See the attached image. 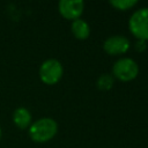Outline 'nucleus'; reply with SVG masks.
I'll return each mask as SVG.
<instances>
[{"instance_id": "9", "label": "nucleus", "mask_w": 148, "mask_h": 148, "mask_svg": "<svg viewBox=\"0 0 148 148\" xmlns=\"http://www.w3.org/2000/svg\"><path fill=\"white\" fill-rule=\"evenodd\" d=\"M113 83H114V77L109 73H104V74L99 75L97 79V82H96L97 88L99 90H109L112 88Z\"/></svg>"}, {"instance_id": "7", "label": "nucleus", "mask_w": 148, "mask_h": 148, "mask_svg": "<svg viewBox=\"0 0 148 148\" xmlns=\"http://www.w3.org/2000/svg\"><path fill=\"white\" fill-rule=\"evenodd\" d=\"M31 119L32 117L30 111L24 106H18L13 112V123L20 130L29 128V126L31 125Z\"/></svg>"}, {"instance_id": "12", "label": "nucleus", "mask_w": 148, "mask_h": 148, "mask_svg": "<svg viewBox=\"0 0 148 148\" xmlns=\"http://www.w3.org/2000/svg\"><path fill=\"white\" fill-rule=\"evenodd\" d=\"M1 136H2V130H1V126H0V139H1Z\"/></svg>"}, {"instance_id": "1", "label": "nucleus", "mask_w": 148, "mask_h": 148, "mask_svg": "<svg viewBox=\"0 0 148 148\" xmlns=\"http://www.w3.org/2000/svg\"><path fill=\"white\" fill-rule=\"evenodd\" d=\"M57 132H58V124L53 118L50 117H43L35 120L34 123H31V125L28 128L30 139L39 143L50 141L51 139H53Z\"/></svg>"}, {"instance_id": "6", "label": "nucleus", "mask_w": 148, "mask_h": 148, "mask_svg": "<svg viewBox=\"0 0 148 148\" xmlns=\"http://www.w3.org/2000/svg\"><path fill=\"white\" fill-rule=\"evenodd\" d=\"M60 14L68 20L80 18L84 9V2L82 0H60L58 3Z\"/></svg>"}, {"instance_id": "4", "label": "nucleus", "mask_w": 148, "mask_h": 148, "mask_svg": "<svg viewBox=\"0 0 148 148\" xmlns=\"http://www.w3.org/2000/svg\"><path fill=\"white\" fill-rule=\"evenodd\" d=\"M38 74L39 79L45 84H56L64 74V67L58 59H46L42 62Z\"/></svg>"}, {"instance_id": "11", "label": "nucleus", "mask_w": 148, "mask_h": 148, "mask_svg": "<svg viewBox=\"0 0 148 148\" xmlns=\"http://www.w3.org/2000/svg\"><path fill=\"white\" fill-rule=\"evenodd\" d=\"M135 49L136 51L141 52V51H145L147 49V44H146V40H142V39H138V42L135 43Z\"/></svg>"}, {"instance_id": "2", "label": "nucleus", "mask_w": 148, "mask_h": 148, "mask_svg": "<svg viewBox=\"0 0 148 148\" xmlns=\"http://www.w3.org/2000/svg\"><path fill=\"white\" fill-rule=\"evenodd\" d=\"M128 28L138 39L148 40V7L139 8L131 15Z\"/></svg>"}, {"instance_id": "3", "label": "nucleus", "mask_w": 148, "mask_h": 148, "mask_svg": "<svg viewBox=\"0 0 148 148\" xmlns=\"http://www.w3.org/2000/svg\"><path fill=\"white\" fill-rule=\"evenodd\" d=\"M139 74L138 62L128 57L118 59L112 66V76L120 81H131Z\"/></svg>"}, {"instance_id": "8", "label": "nucleus", "mask_w": 148, "mask_h": 148, "mask_svg": "<svg viewBox=\"0 0 148 148\" xmlns=\"http://www.w3.org/2000/svg\"><path fill=\"white\" fill-rule=\"evenodd\" d=\"M72 32L73 35L77 38V39H86L89 37L90 35V27L88 24V22H86L82 18H76L72 22L71 25Z\"/></svg>"}, {"instance_id": "5", "label": "nucleus", "mask_w": 148, "mask_h": 148, "mask_svg": "<svg viewBox=\"0 0 148 148\" xmlns=\"http://www.w3.org/2000/svg\"><path fill=\"white\" fill-rule=\"evenodd\" d=\"M103 49L108 54H123L130 49V39L123 35L110 36L104 40Z\"/></svg>"}, {"instance_id": "10", "label": "nucleus", "mask_w": 148, "mask_h": 148, "mask_svg": "<svg viewBox=\"0 0 148 148\" xmlns=\"http://www.w3.org/2000/svg\"><path fill=\"white\" fill-rule=\"evenodd\" d=\"M109 3H110L112 7L117 8V9L127 10V9L134 7V6L138 3V1H136V0H110Z\"/></svg>"}]
</instances>
